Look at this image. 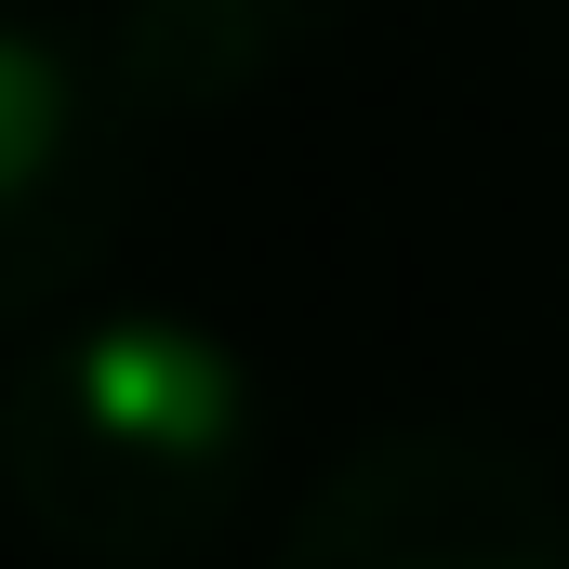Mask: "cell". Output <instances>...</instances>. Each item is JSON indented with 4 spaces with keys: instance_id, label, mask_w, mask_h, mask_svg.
I'll return each mask as SVG.
<instances>
[{
    "instance_id": "cell-1",
    "label": "cell",
    "mask_w": 569,
    "mask_h": 569,
    "mask_svg": "<svg viewBox=\"0 0 569 569\" xmlns=\"http://www.w3.org/2000/svg\"><path fill=\"white\" fill-rule=\"evenodd\" d=\"M266 371L186 305H93L0 385V490L80 569H186L252 517Z\"/></svg>"
},
{
    "instance_id": "cell-2",
    "label": "cell",
    "mask_w": 569,
    "mask_h": 569,
    "mask_svg": "<svg viewBox=\"0 0 569 569\" xmlns=\"http://www.w3.org/2000/svg\"><path fill=\"white\" fill-rule=\"evenodd\" d=\"M279 569H569V490L477 425H398L291 503Z\"/></svg>"
},
{
    "instance_id": "cell-3",
    "label": "cell",
    "mask_w": 569,
    "mask_h": 569,
    "mask_svg": "<svg viewBox=\"0 0 569 569\" xmlns=\"http://www.w3.org/2000/svg\"><path fill=\"white\" fill-rule=\"evenodd\" d=\"M133 199V107L80 40L0 13V318H53L107 266Z\"/></svg>"
},
{
    "instance_id": "cell-4",
    "label": "cell",
    "mask_w": 569,
    "mask_h": 569,
    "mask_svg": "<svg viewBox=\"0 0 569 569\" xmlns=\"http://www.w3.org/2000/svg\"><path fill=\"white\" fill-rule=\"evenodd\" d=\"M345 0H93V80L133 120H212L331 27Z\"/></svg>"
}]
</instances>
